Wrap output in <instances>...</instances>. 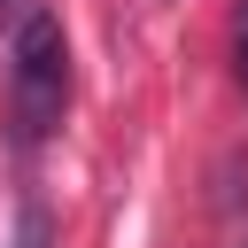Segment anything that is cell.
Listing matches in <instances>:
<instances>
[{"label": "cell", "instance_id": "cell-1", "mask_svg": "<svg viewBox=\"0 0 248 248\" xmlns=\"http://www.w3.org/2000/svg\"><path fill=\"white\" fill-rule=\"evenodd\" d=\"M70 108V39L46 8H23L16 39H8V116H16V140L39 147Z\"/></svg>", "mask_w": 248, "mask_h": 248}, {"label": "cell", "instance_id": "cell-2", "mask_svg": "<svg viewBox=\"0 0 248 248\" xmlns=\"http://www.w3.org/2000/svg\"><path fill=\"white\" fill-rule=\"evenodd\" d=\"M232 78H240V93H248V0L232 8Z\"/></svg>", "mask_w": 248, "mask_h": 248}, {"label": "cell", "instance_id": "cell-3", "mask_svg": "<svg viewBox=\"0 0 248 248\" xmlns=\"http://www.w3.org/2000/svg\"><path fill=\"white\" fill-rule=\"evenodd\" d=\"M0 8H23V0H0Z\"/></svg>", "mask_w": 248, "mask_h": 248}]
</instances>
